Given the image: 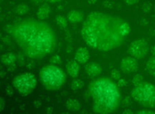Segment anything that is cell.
I'll list each match as a JSON object with an SVG mask.
<instances>
[{
  "label": "cell",
  "instance_id": "28",
  "mask_svg": "<svg viewBox=\"0 0 155 114\" xmlns=\"http://www.w3.org/2000/svg\"><path fill=\"white\" fill-rule=\"evenodd\" d=\"M5 107V100L3 98H0V111H2L4 110V108Z\"/></svg>",
  "mask_w": 155,
  "mask_h": 114
},
{
  "label": "cell",
  "instance_id": "9",
  "mask_svg": "<svg viewBox=\"0 0 155 114\" xmlns=\"http://www.w3.org/2000/svg\"><path fill=\"white\" fill-rule=\"evenodd\" d=\"M85 71L87 75L90 78H97L102 73V66L97 62H91L85 65Z\"/></svg>",
  "mask_w": 155,
  "mask_h": 114
},
{
  "label": "cell",
  "instance_id": "11",
  "mask_svg": "<svg viewBox=\"0 0 155 114\" xmlns=\"http://www.w3.org/2000/svg\"><path fill=\"white\" fill-rule=\"evenodd\" d=\"M66 70L68 75L72 78H75L79 75L80 66L79 63L74 60H70L66 64Z\"/></svg>",
  "mask_w": 155,
  "mask_h": 114
},
{
  "label": "cell",
  "instance_id": "17",
  "mask_svg": "<svg viewBox=\"0 0 155 114\" xmlns=\"http://www.w3.org/2000/svg\"><path fill=\"white\" fill-rule=\"evenodd\" d=\"M84 86V82L80 79H74L71 82V89L74 91H78Z\"/></svg>",
  "mask_w": 155,
  "mask_h": 114
},
{
  "label": "cell",
  "instance_id": "4",
  "mask_svg": "<svg viewBox=\"0 0 155 114\" xmlns=\"http://www.w3.org/2000/svg\"><path fill=\"white\" fill-rule=\"evenodd\" d=\"M40 78L45 89L55 91L62 88L66 82L64 71L55 65H46L40 71Z\"/></svg>",
  "mask_w": 155,
  "mask_h": 114
},
{
  "label": "cell",
  "instance_id": "7",
  "mask_svg": "<svg viewBox=\"0 0 155 114\" xmlns=\"http://www.w3.org/2000/svg\"><path fill=\"white\" fill-rule=\"evenodd\" d=\"M148 46L146 42L142 39L135 40L130 44L129 53L135 59H142L145 58L148 53Z\"/></svg>",
  "mask_w": 155,
  "mask_h": 114
},
{
  "label": "cell",
  "instance_id": "22",
  "mask_svg": "<svg viewBox=\"0 0 155 114\" xmlns=\"http://www.w3.org/2000/svg\"><path fill=\"white\" fill-rule=\"evenodd\" d=\"M111 78L116 81H117L119 79L122 78L121 73H120V71H118L116 69H113L111 71Z\"/></svg>",
  "mask_w": 155,
  "mask_h": 114
},
{
  "label": "cell",
  "instance_id": "30",
  "mask_svg": "<svg viewBox=\"0 0 155 114\" xmlns=\"http://www.w3.org/2000/svg\"><path fill=\"white\" fill-rule=\"evenodd\" d=\"M35 66V64L32 62V61H30V62H28V64H27V67L29 69H33V67Z\"/></svg>",
  "mask_w": 155,
  "mask_h": 114
},
{
  "label": "cell",
  "instance_id": "14",
  "mask_svg": "<svg viewBox=\"0 0 155 114\" xmlns=\"http://www.w3.org/2000/svg\"><path fill=\"white\" fill-rule=\"evenodd\" d=\"M50 12L51 9L49 6L47 4L42 5L37 11V18L39 20L47 19L49 17Z\"/></svg>",
  "mask_w": 155,
  "mask_h": 114
},
{
  "label": "cell",
  "instance_id": "18",
  "mask_svg": "<svg viewBox=\"0 0 155 114\" xmlns=\"http://www.w3.org/2000/svg\"><path fill=\"white\" fill-rule=\"evenodd\" d=\"M15 12L19 15H25L29 12V8L25 4H18L15 8Z\"/></svg>",
  "mask_w": 155,
  "mask_h": 114
},
{
  "label": "cell",
  "instance_id": "6",
  "mask_svg": "<svg viewBox=\"0 0 155 114\" xmlns=\"http://www.w3.org/2000/svg\"><path fill=\"white\" fill-rule=\"evenodd\" d=\"M12 84L21 94L26 96L32 93L35 90L37 80L33 74L25 72L15 77L12 80Z\"/></svg>",
  "mask_w": 155,
  "mask_h": 114
},
{
  "label": "cell",
  "instance_id": "20",
  "mask_svg": "<svg viewBox=\"0 0 155 114\" xmlns=\"http://www.w3.org/2000/svg\"><path fill=\"white\" fill-rule=\"evenodd\" d=\"M143 82V77L142 75H141V74H137V75H135L134 77H133V78L131 81V84L133 86H137L138 84H141V82Z\"/></svg>",
  "mask_w": 155,
  "mask_h": 114
},
{
  "label": "cell",
  "instance_id": "5",
  "mask_svg": "<svg viewBox=\"0 0 155 114\" xmlns=\"http://www.w3.org/2000/svg\"><path fill=\"white\" fill-rule=\"evenodd\" d=\"M130 96L143 107L152 109L155 107V89L150 82H143L135 86L130 91Z\"/></svg>",
  "mask_w": 155,
  "mask_h": 114
},
{
  "label": "cell",
  "instance_id": "15",
  "mask_svg": "<svg viewBox=\"0 0 155 114\" xmlns=\"http://www.w3.org/2000/svg\"><path fill=\"white\" fill-rule=\"evenodd\" d=\"M66 107L71 111H77L81 108V105L78 100L75 99H69L66 102Z\"/></svg>",
  "mask_w": 155,
  "mask_h": 114
},
{
  "label": "cell",
  "instance_id": "8",
  "mask_svg": "<svg viewBox=\"0 0 155 114\" xmlns=\"http://www.w3.org/2000/svg\"><path fill=\"white\" fill-rule=\"evenodd\" d=\"M120 68L123 72L130 73L135 72L138 69L137 59L133 57H125L120 61Z\"/></svg>",
  "mask_w": 155,
  "mask_h": 114
},
{
  "label": "cell",
  "instance_id": "24",
  "mask_svg": "<svg viewBox=\"0 0 155 114\" xmlns=\"http://www.w3.org/2000/svg\"><path fill=\"white\" fill-rule=\"evenodd\" d=\"M5 92H6V93L8 95V96H12L13 94H14V90H13L12 87L11 86H7L6 88H5Z\"/></svg>",
  "mask_w": 155,
  "mask_h": 114
},
{
  "label": "cell",
  "instance_id": "26",
  "mask_svg": "<svg viewBox=\"0 0 155 114\" xmlns=\"http://www.w3.org/2000/svg\"><path fill=\"white\" fill-rule=\"evenodd\" d=\"M122 103L125 106H129L130 105V103H131V100H130V97H125L124 99H123Z\"/></svg>",
  "mask_w": 155,
  "mask_h": 114
},
{
  "label": "cell",
  "instance_id": "2",
  "mask_svg": "<svg viewBox=\"0 0 155 114\" xmlns=\"http://www.w3.org/2000/svg\"><path fill=\"white\" fill-rule=\"evenodd\" d=\"M7 31L24 54L42 59L54 52L58 44L57 33L49 24L28 18L9 25Z\"/></svg>",
  "mask_w": 155,
  "mask_h": 114
},
{
  "label": "cell",
  "instance_id": "31",
  "mask_svg": "<svg viewBox=\"0 0 155 114\" xmlns=\"http://www.w3.org/2000/svg\"><path fill=\"white\" fill-rule=\"evenodd\" d=\"M122 113H124V114H132L133 113V111H131V110L128 109H124V111H122Z\"/></svg>",
  "mask_w": 155,
  "mask_h": 114
},
{
  "label": "cell",
  "instance_id": "27",
  "mask_svg": "<svg viewBox=\"0 0 155 114\" xmlns=\"http://www.w3.org/2000/svg\"><path fill=\"white\" fill-rule=\"evenodd\" d=\"M136 113H140V114H154V111H150L148 109H145V110H140V111H137Z\"/></svg>",
  "mask_w": 155,
  "mask_h": 114
},
{
  "label": "cell",
  "instance_id": "33",
  "mask_svg": "<svg viewBox=\"0 0 155 114\" xmlns=\"http://www.w3.org/2000/svg\"><path fill=\"white\" fill-rule=\"evenodd\" d=\"M5 75H6V72H4V71H1V78H3Z\"/></svg>",
  "mask_w": 155,
  "mask_h": 114
},
{
  "label": "cell",
  "instance_id": "13",
  "mask_svg": "<svg viewBox=\"0 0 155 114\" xmlns=\"http://www.w3.org/2000/svg\"><path fill=\"white\" fill-rule=\"evenodd\" d=\"M68 20L72 23H81L84 19V14L77 10H71L68 14Z\"/></svg>",
  "mask_w": 155,
  "mask_h": 114
},
{
  "label": "cell",
  "instance_id": "3",
  "mask_svg": "<svg viewBox=\"0 0 155 114\" xmlns=\"http://www.w3.org/2000/svg\"><path fill=\"white\" fill-rule=\"evenodd\" d=\"M88 94L92 99L95 113H114L119 107L121 94L116 82L108 77H101L88 84Z\"/></svg>",
  "mask_w": 155,
  "mask_h": 114
},
{
  "label": "cell",
  "instance_id": "1",
  "mask_svg": "<svg viewBox=\"0 0 155 114\" xmlns=\"http://www.w3.org/2000/svg\"><path fill=\"white\" fill-rule=\"evenodd\" d=\"M130 27L127 21L114 14L90 12L81 29V35L93 49L108 52L120 47L127 39Z\"/></svg>",
  "mask_w": 155,
  "mask_h": 114
},
{
  "label": "cell",
  "instance_id": "19",
  "mask_svg": "<svg viewBox=\"0 0 155 114\" xmlns=\"http://www.w3.org/2000/svg\"><path fill=\"white\" fill-rule=\"evenodd\" d=\"M56 21H57L58 25L60 26L61 28L64 29L67 26V20L65 17H62L61 15H58L56 17Z\"/></svg>",
  "mask_w": 155,
  "mask_h": 114
},
{
  "label": "cell",
  "instance_id": "16",
  "mask_svg": "<svg viewBox=\"0 0 155 114\" xmlns=\"http://www.w3.org/2000/svg\"><path fill=\"white\" fill-rule=\"evenodd\" d=\"M154 68H155L154 58V57H151L150 59L148 60V62H147V64H146V69H147V71L149 73L150 75L154 76L155 75Z\"/></svg>",
  "mask_w": 155,
  "mask_h": 114
},
{
  "label": "cell",
  "instance_id": "32",
  "mask_svg": "<svg viewBox=\"0 0 155 114\" xmlns=\"http://www.w3.org/2000/svg\"><path fill=\"white\" fill-rule=\"evenodd\" d=\"M47 113H53V109L52 108H51V107L47 108Z\"/></svg>",
  "mask_w": 155,
  "mask_h": 114
},
{
  "label": "cell",
  "instance_id": "10",
  "mask_svg": "<svg viewBox=\"0 0 155 114\" xmlns=\"http://www.w3.org/2000/svg\"><path fill=\"white\" fill-rule=\"evenodd\" d=\"M89 52L85 48H80L77 50L74 56V59L79 64H85L89 60Z\"/></svg>",
  "mask_w": 155,
  "mask_h": 114
},
{
  "label": "cell",
  "instance_id": "23",
  "mask_svg": "<svg viewBox=\"0 0 155 114\" xmlns=\"http://www.w3.org/2000/svg\"><path fill=\"white\" fill-rule=\"evenodd\" d=\"M17 61L18 64L20 66H23L25 64V57H24L23 53L20 52L17 56Z\"/></svg>",
  "mask_w": 155,
  "mask_h": 114
},
{
  "label": "cell",
  "instance_id": "12",
  "mask_svg": "<svg viewBox=\"0 0 155 114\" xmlns=\"http://www.w3.org/2000/svg\"><path fill=\"white\" fill-rule=\"evenodd\" d=\"M17 60V57L12 52H6L1 57V62L6 66L14 65Z\"/></svg>",
  "mask_w": 155,
  "mask_h": 114
},
{
  "label": "cell",
  "instance_id": "21",
  "mask_svg": "<svg viewBox=\"0 0 155 114\" xmlns=\"http://www.w3.org/2000/svg\"><path fill=\"white\" fill-rule=\"evenodd\" d=\"M61 59L59 55H54L49 60V63L51 65H55L57 66L58 65H60L61 63Z\"/></svg>",
  "mask_w": 155,
  "mask_h": 114
},
{
  "label": "cell",
  "instance_id": "25",
  "mask_svg": "<svg viewBox=\"0 0 155 114\" xmlns=\"http://www.w3.org/2000/svg\"><path fill=\"white\" fill-rule=\"evenodd\" d=\"M117 82V84H118L119 86H120L124 87V86H127V81L125 80L124 79H122V78H120V79H119Z\"/></svg>",
  "mask_w": 155,
  "mask_h": 114
},
{
  "label": "cell",
  "instance_id": "29",
  "mask_svg": "<svg viewBox=\"0 0 155 114\" xmlns=\"http://www.w3.org/2000/svg\"><path fill=\"white\" fill-rule=\"evenodd\" d=\"M138 1H136V0H133V1H132V0H130V1H126V4L127 5H129V6H132V5H135L137 3H138Z\"/></svg>",
  "mask_w": 155,
  "mask_h": 114
}]
</instances>
